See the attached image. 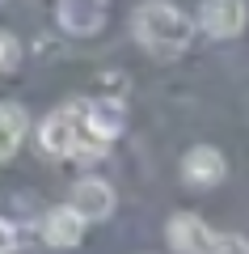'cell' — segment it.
<instances>
[{"instance_id": "5", "label": "cell", "mask_w": 249, "mask_h": 254, "mask_svg": "<svg viewBox=\"0 0 249 254\" xmlns=\"http://www.w3.org/2000/svg\"><path fill=\"white\" fill-rule=\"evenodd\" d=\"M182 178H186V187L211 190V187H220V182L228 178V157L215 144H195L182 157Z\"/></svg>"}, {"instance_id": "9", "label": "cell", "mask_w": 249, "mask_h": 254, "mask_svg": "<svg viewBox=\"0 0 249 254\" xmlns=\"http://www.w3.org/2000/svg\"><path fill=\"white\" fill-rule=\"evenodd\" d=\"M30 131V115L17 102H0V161H9Z\"/></svg>"}, {"instance_id": "6", "label": "cell", "mask_w": 249, "mask_h": 254, "mask_svg": "<svg viewBox=\"0 0 249 254\" xmlns=\"http://www.w3.org/2000/svg\"><path fill=\"white\" fill-rule=\"evenodd\" d=\"M38 233H43V242L51 246V250H76V246L85 242V220H80L68 203H59V208H51L43 216Z\"/></svg>"}, {"instance_id": "10", "label": "cell", "mask_w": 249, "mask_h": 254, "mask_svg": "<svg viewBox=\"0 0 249 254\" xmlns=\"http://www.w3.org/2000/svg\"><path fill=\"white\" fill-rule=\"evenodd\" d=\"M203 254H249V242L241 233H215L211 229V242H207Z\"/></svg>"}, {"instance_id": "2", "label": "cell", "mask_w": 249, "mask_h": 254, "mask_svg": "<svg viewBox=\"0 0 249 254\" xmlns=\"http://www.w3.org/2000/svg\"><path fill=\"white\" fill-rule=\"evenodd\" d=\"M131 34L152 60H178L195 43V21L173 0H144L131 13Z\"/></svg>"}, {"instance_id": "7", "label": "cell", "mask_w": 249, "mask_h": 254, "mask_svg": "<svg viewBox=\"0 0 249 254\" xmlns=\"http://www.w3.org/2000/svg\"><path fill=\"white\" fill-rule=\"evenodd\" d=\"M165 237L178 254H203L207 242H211V225L199 212H173L169 225H165Z\"/></svg>"}, {"instance_id": "1", "label": "cell", "mask_w": 249, "mask_h": 254, "mask_svg": "<svg viewBox=\"0 0 249 254\" xmlns=\"http://www.w3.org/2000/svg\"><path fill=\"white\" fill-rule=\"evenodd\" d=\"M38 144L51 157H76V161H93L110 148V140L101 136L89 119V98L63 102L38 123Z\"/></svg>"}, {"instance_id": "11", "label": "cell", "mask_w": 249, "mask_h": 254, "mask_svg": "<svg viewBox=\"0 0 249 254\" xmlns=\"http://www.w3.org/2000/svg\"><path fill=\"white\" fill-rule=\"evenodd\" d=\"M17 64H21V43L0 30V72H9V68H17Z\"/></svg>"}, {"instance_id": "12", "label": "cell", "mask_w": 249, "mask_h": 254, "mask_svg": "<svg viewBox=\"0 0 249 254\" xmlns=\"http://www.w3.org/2000/svg\"><path fill=\"white\" fill-rule=\"evenodd\" d=\"M21 250V229L9 216H0V254H17Z\"/></svg>"}, {"instance_id": "3", "label": "cell", "mask_w": 249, "mask_h": 254, "mask_svg": "<svg viewBox=\"0 0 249 254\" xmlns=\"http://www.w3.org/2000/svg\"><path fill=\"white\" fill-rule=\"evenodd\" d=\"M114 187H110L106 178H98V174H89V178H76L72 182V195H68V208L76 212L85 225H98V220H106L110 212H114Z\"/></svg>"}, {"instance_id": "4", "label": "cell", "mask_w": 249, "mask_h": 254, "mask_svg": "<svg viewBox=\"0 0 249 254\" xmlns=\"http://www.w3.org/2000/svg\"><path fill=\"white\" fill-rule=\"evenodd\" d=\"M249 26V9L245 0H203V9H199V30L207 38H237L241 30Z\"/></svg>"}, {"instance_id": "8", "label": "cell", "mask_w": 249, "mask_h": 254, "mask_svg": "<svg viewBox=\"0 0 249 254\" xmlns=\"http://www.w3.org/2000/svg\"><path fill=\"white\" fill-rule=\"evenodd\" d=\"M59 26L76 38H89L106 26V0H59Z\"/></svg>"}]
</instances>
